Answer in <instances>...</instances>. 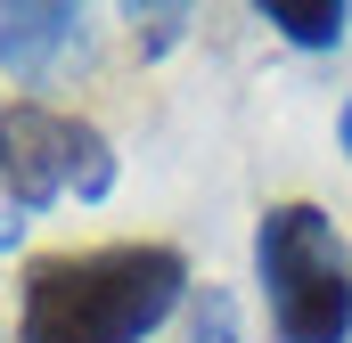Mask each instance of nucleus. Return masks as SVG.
<instances>
[{
	"label": "nucleus",
	"instance_id": "1",
	"mask_svg": "<svg viewBox=\"0 0 352 343\" xmlns=\"http://www.w3.org/2000/svg\"><path fill=\"white\" fill-rule=\"evenodd\" d=\"M188 294L180 246H90L33 254L16 278V343H140Z\"/></svg>",
	"mask_w": 352,
	"mask_h": 343
},
{
	"label": "nucleus",
	"instance_id": "2",
	"mask_svg": "<svg viewBox=\"0 0 352 343\" xmlns=\"http://www.w3.org/2000/svg\"><path fill=\"white\" fill-rule=\"evenodd\" d=\"M254 278L270 294L278 343H344L352 335V270L344 237L320 204H270L254 221Z\"/></svg>",
	"mask_w": 352,
	"mask_h": 343
},
{
	"label": "nucleus",
	"instance_id": "3",
	"mask_svg": "<svg viewBox=\"0 0 352 343\" xmlns=\"http://www.w3.org/2000/svg\"><path fill=\"white\" fill-rule=\"evenodd\" d=\"M115 188V147L107 131H90L82 115H58V106H33V98H8L0 106V196L16 213H41L58 196H82L98 204Z\"/></svg>",
	"mask_w": 352,
	"mask_h": 343
},
{
	"label": "nucleus",
	"instance_id": "4",
	"mask_svg": "<svg viewBox=\"0 0 352 343\" xmlns=\"http://www.w3.org/2000/svg\"><path fill=\"white\" fill-rule=\"evenodd\" d=\"M58 58H82V8L74 0H8L0 8V74L41 82Z\"/></svg>",
	"mask_w": 352,
	"mask_h": 343
},
{
	"label": "nucleus",
	"instance_id": "5",
	"mask_svg": "<svg viewBox=\"0 0 352 343\" xmlns=\"http://www.w3.org/2000/svg\"><path fill=\"white\" fill-rule=\"evenodd\" d=\"M254 16H263L278 41H295V49H336L352 25L344 0H254Z\"/></svg>",
	"mask_w": 352,
	"mask_h": 343
},
{
	"label": "nucleus",
	"instance_id": "6",
	"mask_svg": "<svg viewBox=\"0 0 352 343\" xmlns=\"http://www.w3.org/2000/svg\"><path fill=\"white\" fill-rule=\"evenodd\" d=\"M188 343H238V311L221 286H197L188 294Z\"/></svg>",
	"mask_w": 352,
	"mask_h": 343
},
{
	"label": "nucleus",
	"instance_id": "7",
	"mask_svg": "<svg viewBox=\"0 0 352 343\" xmlns=\"http://www.w3.org/2000/svg\"><path fill=\"white\" fill-rule=\"evenodd\" d=\"M131 25H148V49H173L180 25H188V8H131Z\"/></svg>",
	"mask_w": 352,
	"mask_h": 343
},
{
	"label": "nucleus",
	"instance_id": "8",
	"mask_svg": "<svg viewBox=\"0 0 352 343\" xmlns=\"http://www.w3.org/2000/svg\"><path fill=\"white\" fill-rule=\"evenodd\" d=\"M16 237H25V221H8V213H0V254H8Z\"/></svg>",
	"mask_w": 352,
	"mask_h": 343
},
{
	"label": "nucleus",
	"instance_id": "9",
	"mask_svg": "<svg viewBox=\"0 0 352 343\" xmlns=\"http://www.w3.org/2000/svg\"><path fill=\"white\" fill-rule=\"evenodd\" d=\"M336 139H344V156H352V98H344V115H336Z\"/></svg>",
	"mask_w": 352,
	"mask_h": 343
}]
</instances>
